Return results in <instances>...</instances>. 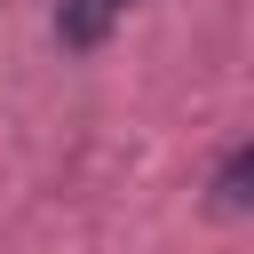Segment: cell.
Instances as JSON below:
<instances>
[{"label":"cell","mask_w":254,"mask_h":254,"mask_svg":"<svg viewBox=\"0 0 254 254\" xmlns=\"http://www.w3.org/2000/svg\"><path fill=\"white\" fill-rule=\"evenodd\" d=\"M119 16H127V0H64L56 32H64V48H95V40H103Z\"/></svg>","instance_id":"1"},{"label":"cell","mask_w":254,"mask_h":254,"mask_svg":"<svg viewBox=\"0 0 254 254\" xmlns=\"http://www.w3.org/2000/svg\"><path fill=\"white\" fill-rule=\"evenodd\" d=\"M214 206H230V214L254 206V151H246V143L222 159V175H214Z\"/></svg>","instance_id":"2"}]
</instances>
